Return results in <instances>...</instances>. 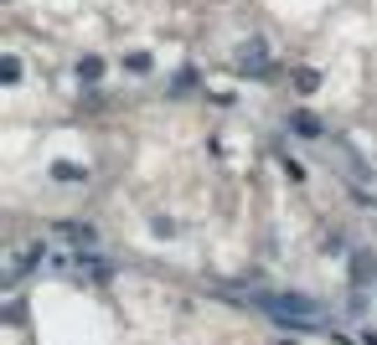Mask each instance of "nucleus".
<instances>
[{
	"label": "nucleus",
	"instance_id": "nucleus-4",
	"mask_svg": "<svg viewBox=\"0 0 377 345\" xmlns=\"http://www.w3.org/2000/svg\"><path fill=\"white\" fill-rule=\"evenodd\" d=\"M295 129H300V135H320V124H316L310 114H300V118H295Z\"/></svg>",
	"mask_w": 377,
	"mask_h": 345
},
{
	"label": "nucleus",
	"instance_id": "nucleus-5",
	"mask_svg": "<svg viewBox=\"0 0 377 345\" xmlns=\"http://www.w3.org/2000/svg\"><path fill=\"white\" fill-rule=\"evenodd\" d=\"M52 176H57V181H77V176H83V170H77V165H68V160H62L57 170H52Z\"/></svg>",
	"mask_w": 377,
	"mask_h": 345
},
{
	"label": "nucleus",
	"instance_id": "nucleus-3",
	"mask_svg": "<svg viewBox=\"0 0 377 345\" xmlns=\"http://www.w3.org/2000/svg\"><path fill=\"white\" fill-rule=\"evenodd\" d=\"M264 62H269V52H264V42H249V52H243V68L264 72Z\"/></svg>",
	"mask_w": 377,
	"mask_h": 345
},
{
	"label": "nucleus",
	"instance_id": "nucleus-2",
	"mask_svg": "<svg viewBox=\"0 0 377 345\" xmlns=\"http://www.w3.org/2000/svg\"><path fill=\"white\" fill-rule=\"evenodd\" d=\"M52 232H57V237H68L73 247H94V253H98V232L88 227V222H57Z\"/></svg>",
	"mask_w": 377,
	"mask_h": 345
},
{
	"label": "nucleus",
	"instance_id": "nucleus-1",
	"mask_svg": "<svg viewBox=\"0 0 377 345\" xmlns=\"http://www.w3.org/2000/svg\"><path fill=\"white\" fill-rule=\"evenodd\" d=\"M264 304H269V314L274 320H290V325H326V309L320 304H310V299H300V294H264Z\"/></svg>",
	"mask_w": 377,
	"mask_h": 345
}]
</instances>
